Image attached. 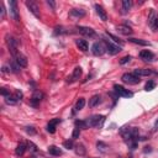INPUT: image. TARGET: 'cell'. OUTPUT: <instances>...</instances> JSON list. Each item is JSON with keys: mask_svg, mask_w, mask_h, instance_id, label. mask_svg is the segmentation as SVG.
<instances>
[{"mask_svg": "<svg viewBox=\"0 0 158 158\" xmlns=\"http://www.w3.org/2000/svg\"><path fill=\"white\" fill-rule=\"evenodd\" d=\"M26 132H27L28 135H31V136L36 135V130H35L34 126H27V127H26Z\"/></svg>", "mask_w": 158, "mask_h": 158, "instance_id": "74e56055", "label": "cell"}, {"mask_svg": "<svg viewBox=\"0 0 158 158\" xmlns=\"http://www.w3.org/2000/svg\"><path fill=\"white\" fill-rule=\"evenodd\" d=\"M134 74H136L137 77H149V76H155V74H157L155 70L152 69H147V68H137L135 69Z\"/></svg>", "mask_w": 158, "mask_h": 158, "instance_id": "ba28073f", "label": "cell"}, {"mask_svg": "<svg viewBox=\"0 0 158 158\" xmlns=\"http://www.w3.org/2000/svg\"><path fill=\"white\" fill-rule=\"evenodd\" d=\"M107 36H109V37H110V38H111V40H113V41H114V42H115V43H119V45H124V42H122V41H121V40H120V38H119V37H116V36H114L113 34H109V32H107Z\"/></svg>", "mask_w": 158, "mask_h": 158, "instance_id": "e575fe53", "label": "cell"}, {"mask_svg": "<svg viewBox=\"0 0 158 158\" xmlns=\"http://www.w3.org/2000/svg\"><path fill=\"white\" fill-rule=\"evenodd\" d=\"M3 72H4V73H7V72H10V70L7 69V68L5 67V65H4V67H3Z\"/></svg>", "mask_w": 158, "mask_h": 158, "instance_id": "f6af8a7d", "label": "cell"}, {"mask_svg": "<svg viewBox=\"0 0 158 158\" xmlns=\"http://www.w3.org/2000/svg\"><path fill=\"white\" fill-rule=\"evenodd\" d=\"M74 151H76V153H77L78 156H84L85 152H86V149H85V147H84V144L78 143L77 146H74Z\"/></svg>", "mask_w": 158, "mask_h": 158, "instance_id": "cb8c5ba5", "label": "cell"}, {"mask_svg": "<svg viewBox=\"0 0 158 158\" xmlns=\"http://www.w3.org/2000/svg\"><path fill=\"white\" fill-rule=\"evenodd\" d=\"M10 16L15 21H19L20 16H19V11H18V3L15 0H11L10 1Z\"/></svg>", "mask_w": 158, "mask_h": 158, "instance_id": "9c48e42d", "label": "cell"}, {"mask_svg": "<svg viewBox=\"0 0 158 158\" xmlns=\"http://www.w3.org/2000/svg\"><path fill=\"white\" fill-rule=\"evenodd\" d=\"M26 149H27V144H25L24 142H20L18 146H16V149H15L16 156H22Z\"/></svg>", "mask_w": 158, "mask_h": 158, "instance_id": "44dd1931", "label": "cell"}, {"mask_svg": "<svg viewBox=\"0 0 158 158\" xmlns=\"http://www.w3.org/2000/svg\"><path fill=\"white\" fill-rule=\"evenodd\" d=\"M121 80L124 83H126V84L135 85V84H138V83L141 82V79H140V77H137L134 73H125L121 77Z\"/></svg>", "mask_w": 158, "mask_h": 158, "instance_id": "7a4b0ae2", "label": "cell"}, {"mask_svg": "<svg viewBox=\"0 0 158 158\" xmlns=\"http://www.w3.org/2000/svg\"><path fill=\"white\" fill-rule=\"evenodd\" d=\"M79 135H80V128L79 127H76L73 130V134H72V138L76 140V138H79Z\"/></svg>", "mask_w": 158, "mask_h": 158, "instance_id": "d590c367", "label": "cell"}, {"mask_svg": "<svg viewBox=\"0 0 158 158\" xmlns=\"http://www.w3.org/2000/svg\"><path fill=\"white\" fill-rule=\"evenodd\" d=\"M82 73H83V70L80 67H76L73 70V74H72V77L68 78V83H73V82H77L79 78L82 77Z\"/></svg>", "mask_w": 158, "mask_h": 158, "instance_id": "9a60e30c", "label": "cell"}, {"mask_svg": "<svg viewBox=\"0 0 158 158\" xmlns=\"http://www.w3.org/2000/svg\"><path fill=\"white\" fill-rule=\"evenodd\" d=\"M91 158H95V157H91Z\"/></svg>", "mask_w": 158, "mask_h": 158, "instance_id": "c3c4849f", "label": "cell"}, {"mask_svg": "<svg viewBox=\"0 0 158 158\" xmlns=\"http://www.w3.org/2000/svg\"><path fill=\"white\" fill-rule=\"evenodd\" d=\"M0 10H1V18H5V7H4V4H0Z\"/></svg>", "mask_w": 158, "mask_h": 158, "instance_id": "b9f144b4", "label": "cell"}, {"mask_svg": "<svg viewBox=\"0 0 158 158\" xmlns=\"http://www.w3.org/2000/svg\"><path fill=\"white\" fill-rule=\"evenodd\" d=\"M117 31L120 32V34L125 35V36H130V35H132L131 27L126 26V25H120V26H117Z\"/></svg>", "mask_w": 158, "mask_h": 158, "instance_id": "d6986e66", "label": "cell"}, {"mask_svg": "<svg viewBox=\"0 0 158 158\" xmlns=\"http://www.w3.org/2000/svg\"><path fill=\"white\" fill-rule=\"evenodd\" d=\"M48 152H49V155H52V156H62V153H63L62 149L57 146H49Z\"/></svg>", "mask_w": 158, "mask_h": 158, "instance_id": "7402d4cb", "label": "cell"}, {"mask_svg": "<svg viewBox=\"0 0 158 158\" xmlns=\"http://www.w3.org/2000/svg\"><path fill=\"white\" fill-rule=\"evenodd\" d=\"M91 52H93L94 56H103L106 52V47L104 42H95L91 47Z\"/></svg>", "mask_w": 158, "mask_h": 158, "instance_id": "5b68a950", "label": "cell"}, {"mask_svg": "<svg viewBox=\"0 0 158 158\" xmlns=\"http://www.w3.org/2000/svg\"><path fill=\"white\" fill-rule=\"evenodd\" d=\"M25 4H26L27 9L30 10L32 14L36 16V18H40V9H38V6H37V4L35 1H32V0H27Z\"/></svg>", "mask_w": 158, "mask_h": 158, "instance_id": "30bf717a", "label": "cell"}, {"mask_svg": "<svg viewBox=\"0 0 158 158\" xmlns=\"http://www.w3.org/2000/svg\"><path fill=\"white\" fill-rule=\"evenodd\" d=\"M14 59L18 62V64L20 65V67H22V68H25V67H27V58L25 57L22 53H20V52H18L16 53V56L14 57Z\"/></svg>", "mask_w": 158, "mask_h": 158, "instance_id": "5bb4252c", "label": "cell"}, {"mask_svg": "<svg viewBox=\"0 0 158 158\" xmlns=\"http://www.w3.org/2000/svg\"><path fill=\"white\" fill-rule=\"evenodd\" d=\"M140 58L143 59L144 62H152L155 59V55L151 51H148V49H143V51L140 52Z\"/></svg>", "mask_w": 158, "mask_h": 158, "instance_id": "4fadbf2b", "label": "cell"}, {"mask_svg": "<svg viewBox=\"0 0 158 158\" xmlns=\"http://www.w3.org/2000/svg\"><path fill=\"white\" fill-rule=\"evenodd\" d=\"M47 4H48V5L51 6V7H52L53 10L56 9V3H55V1H52V0H47Z\"/></svg>", "mask_w": 158, "mask_h": 158, "instance_id": "ee69618b", "label": "cell"}, {"mask_svg": "<svg viewBox=\"0 0 158 158\" xmlns=\"http://www.w3.org/2000/svg\"><path fill=\"white\" fill-rule=\"evenodd\" d=\"M120 132H121V136L124 137V140L126 143L130 140L134 138V136H132V127H122L121 130H120Z\"/></svg>", "mask_w": 158, "mask_h": 158, "instance_id": "8fae6325", "label": "cell"}, {"mask_svg": "<svg viewBox=\"0 0 158 158\" xmlns=\"http://www.w3.org/2000/svg\"><path fill=\"white\" fill-rule=\"evenodd\" d=\"M157 128H158V120H157L156 124H155V130H157Z\"/></svg>", "mask_w": 158, "mask_h": 158, "instance_id": "bcb514c9", "label": "cell"}, {"mask_svg": "<svg viewBox=\"0 0 158 158\" xmlns=\"http://www.w3.org/2000/svg\"><path fill=\"white\" fill-rule=\"evenodd\" d=\"M78 32L82 34L83 36H86V37H94L95 36V31L90 27H85V26H78Z\"/></svg>", "mask_w": 158, "mask_h": 158, "instance_id": "7c38bea8", "label": "cell"}, {"mask_svg": "<svg viewBox=\"0 0 158 158\" xmlns=\"http://www.w3.org/2000/svg\"><path fill=\"white\" fill-rule=\"evenodd\" d=\"M114 90H115V93L117 94L119 97H122V98H131V97H134V93H132V91H130L128 89H125L124 86L119 85V84H115L114 85Z\"/></svg>", "mask_w": 158, "mask_h": 158, "instance_id": "277c9868", "label": "cell"}, {"mask_svg": "<svg viewBox=\"0 0 158 158\" xmlns=\"http://www.w3.org/2000/svg\"><path fill=\"white\" fill-rule=\"evenodd\" d=\"M157 22H158V15L156 14V11L152 9L148 15V25L151 26L152 30L157 31Z\"/></svg>", "mask_w": 158, "mask_h": 158, "instance_id": "52a82bcc", "label": "cell"}, {"mask_svg": "<svg viewBox=\"0 0 158 158\" xmlns=\"http://www.w3.org/2000/svg\"><path fill=\"white\" fill-rule=\"evenodd\" d=\"M64 28L63 27H56V31H55V35H58V34H64Z\"/></svg>", "mask_w": 158, "mask_h": 158, "instance_id": "60d3db41", "label": "cell"}, {"mask_svg": "<svg viewBox=\"0 0 158 158\" xmlns=\"http://www.w3.org/2000/svg\"><path fill=\"white\" fill-rule=\"evenodd\" d=\"M155 88H156V83L153 82V80H148L146 83V85H144V90H146V91H151Z\"/></svg>", "mask_w": 158, "mask_h": 158, "instance_id": "4dcf8cb0", "label": "cell"}, {"mask_svg": "<svg viewBox=\"0 0 158 158\" xmlns=\"http://www.w3.org/2000/svg\"><path fill=\"white\" fill-rule=\"evenodd\" d=\"M69 14L70 16H76V18H83V16H85V11L83 9H72Z\"/></svg>", "mask_w": 158, "mask_h": 158, "instance_id": "d4e9b609", "label": "cell"}, {"mask_svg": "<svg viewBox=\"0 0 158 158\" xmlns=\"http://www.w3.org/2000/svg\"><path fill=\"white\" fill-rule=\"evenodd\" d=\"M76 43H77V46H78V48L80 49V51H83V52H86L88 51V48H89V46H88V42H86L85 40H76Z\"/></svg>", "mask_w": 158, "mask_h": 158, "instance_id": "ffe728a7", "label": "cell"}, {"mask_svg": "<svg viewBox=\"0 0 158 158\" xmlns=\"http://www.w3.org/2000/svg\"><path fill=\"white\" fill-rule=\"evenodd\" d=\"M12 95H14V97H15V99H16V100H21V99L24 98V94H22V91H20V90H15V93L14 94H12Z\"/></svg>", "mask_w": 158, "mask_h": 158, "instance_id": "8d00e7d4", "label": "cell"}, {"mask_svg": "<svg viewBox=\"0 0 158 158\" xmlns=\"http://www.w3.org/2000/svg\"><path fill=\"white\" fill-rule=\"evenodd\" d=\"M131 61V57L130 56H126V57H124L120 59V64H126L127 62H130Z\"/></svg>", "mask_w": 158, "mask_h": 158, "instance_id": "ab89813d", "label": "cell"}, {"mask_svg": "<svg viewBox=\"0 0 158 158\" xmlns=\"http://www.w3.org/2000/svg\"><path fill=\"white\" fill-rule=\"evenodd\" d=\"M5 103L6 104H9V105H15L16 103H18V100L15 99L14 95H7V97H5Z\"/></svg>", "mask_w": 158, "mask_h": 158, "instance_id": "f546056e", "label": "cell"}, {"mask_svg": "<svg viewBox=\"0 0 158 158\" xmlns=\"http://www.w3.org/2000/svg\"><path fill=\"white\" fill-rule=\"evenodd\" d=\"M104 121H105V116H103V115H94L91 117L85 119V122L88 127H100L103 126Z\"/></svg>", "mask_w": 158, "mask_h": 158, "instance_id": "6da1fadb", "label": "cell"}, {"mask_svg": "<svg viewBox=\"0 0 158 158\" xmlns=\"http://www.w3.org/2000/svg\"><path fill=\"white\" fill-rule=\"evenodd\" d=\"M131 43H135V45H140V46H149V43L147 41H143V40H140V38H134V37H130L128 38Z\"/></svg>", "mask_w": 158, "mask_h": 158, "instance_id": "484cf974", "label": "cell"}, {"mask_svg": "<svg viewBox=\"0 0 158 158\" xmlns=\"http://www.w3.org/2000/svg\"><path fill=\"white\" fill-rule=\"evenodd\" d=\"M97 146H98V148H100V151L106 152V149H105V148H107V146H106L105 143H103V142H98V143H97Z\"/></svg>", "mask_w": 158, "mask_h": 158, "instance_id": "f35d334b", "label": "cell"}, {"mask_svg": "<svg viewBox=\"0 0 158 158\" xmlns=\"http://www.w3.org/2000/svg\"><path fill=\"white\" fill-rule=\"evenodd\" d=\"M104 42V45H105V47H106V51L110 53V55H113V56H115V55H117V53L121 51V47L120 46H117V45H114V43H111L110 41H107V40H104L103 41Z\"/></svg>", "mask_w": 158, "mask_h": 158, "instance_id": "8992f818", "label": "cell"}, {"mask_svg": "<svg viewBox=\"0 0 158 158\" xmlns=\"http://www.w3.org/2000/svg\"><path fill=\"white\" fill-rule=\"evenodd\" d=\"M132 6L131 0H122V14H127Z\"/></svg>", "mask_w": 158, "mask_h": 158, "instance_id": "603a6c76", "label": "cell"}, {"mask_svg": "<svg viewBox=\"0 0 158 158\" xmlns=\"http://www.w3.org/2000/svg\"><path fill=\"white\" fill-rule=\"evenodd\" d=\"M30 158H35V157H30Z\"/></svg>", "mask_w": 158, "mask_h": 158, "instance_id": "7dc6e473", "label": "cell"}, {"mask_svg": "<svg viewBox=\"0 0 158 158\" xmlns=\"http://www.w3.org/2000/svg\"><path fill=\"white\" fill-rule=\"evenodd\" d=\"M84 105H85V99L84 98H79L77 104H76V106H74V109H76V111H79V110H82L83 107H84Z\"/></svg>", "mask_w": 158, "mask_h": 158, "instance_id": "83f0119b", "label": "cell"}, {"mask_svg": "<svg viewBox=\"0 0 158 158\" xmlns=\"http://www.w3.org/2000/svg\"><path fill=\"white\" fill-rule=\"evenodd\" d=\"M1 95L5 98V97H7V95H10V91H7L5 88H1Z\"/></svg>", "mask_w": 158, "mask_h": 158, "instance_id": "7bdbcfd3", "label": "cell"}, {"mask_svg": "<svg viewBox=\"0 0 158 158\" xmlns=\"http://www.w3.org/2000/svg\"><path fill=\"white\" fill-rule=\"evenodd\" d=\"M95 10H97V14H98L99 18H100L103 21H106V20H107V14H106V11L104 10V7L101 5H99V4H95Z\"/></svg>", "mask_w": 158, "mask_h": 158, "instance_id": "2e32d148", "label": "cell"}, {"mask_svg": "<svg viewBox=\"0 0 158 158\" xmlns=\"http://www.w3.org/2000/svg\"><path fill=\"white\" fill-rule=\"evenodd\" d=\"M6 43H7V47H9V51L11 53L12 57L16 56V53H18V41H16V38H14L12 36H6Z\"/></svg>", "mask_w": 158, "mask_h": 158, "instance_id": "3957f363", "label": "cell"}, {"mask_svg": "<svg viewBox=\"0 0 158 158\" xmlns=\"http://www.w3.org/2000/svg\"><path fill=\"white\" fill-rule=\"evenodd\" d=\"M76 126L79 127V128H88L85 120H84V121H82V120H76Z\"/></svg>", "mask_w": 158, "mask_h": 158, "instance_id": "836d02e7", "label": "cell"}, {"mask_svg": "<svg viewBox=\"0 0 158 158\" xmlns=\"http://www.w3.org/2000/svg\"><path fill=\"white\" fill-rule=\"evenodd\" d=\"M20 68H21V67H20V65L18 64V62H16L15 59L10 62V69H11V72L19 73V72H20Z\"/></svg>", "mask_w": 158, "mask_h": 158, "instance_id": "f1b7e54d", "label": "cell"}, {"mask_svg": "<svg viewBox=\"0 0 158 158\" xmlns=\"http://www.w3.org/2000/svg\"><path fill=\"white\" fill-rule=\"evenodd\" d=\"M42 99H43V93H41L40 90H36L34 93V95H32V98H31V104L34 106H36L37 104L42 100Z\"/></svg>", "mask_w": 158, "mask_h": 158, "instance_id": "e0dca14e", "label": "cell"}, {"mask_svg": "<svg viewBox=\"0 0 158 158\" xmlns=\"http://www.w3.org/2000/svg\"><path fill=\"white\" fill-rule=\"evenodd\" d=\"M100 95H94L91 99H89V106L90 107H94V106H97L99 103H100Z\"/></svg>", "mask_w": 158, "mask_h": 158, "instance_id": "4316f807", "label": "cell"}, {"mask_svg": "<svg viewBox=\"0 0 158 158\" xmlns=\"http://www.w3.org/2000/svg\"><path fill=\"white\" fill-rule=\"evenodd\" d=\"M61 121H62L61 119H53V120H51V121L48 122V125H47V131L49 132V134H55L57 124H59Z\"/></svg>", "mask_w": 158, "mask_h": 158, "instance_id": "ac0fdd59", "label": "cell"}, {"mask_svg": "<svg viewBox=\"0 0 158 158\" xmlns=\"http://www.w3.org/2000/svg\"><path fill=\"white\" fill-rule=\"evenodd\" d=\"M63 147L67 148V149H72L74 147V143H73V140H67L63 142Z\"/></svg>", "mask_w": 158, "mask_h": 158, "instance_id": "d6a6232c", "label": "cell"}, {"mask_svg": "<svg viewBox=\"0 0 158 158\" xmlns=\"http://www.w3.org/2000/svg\"><path fill=\"white\" fill-rule=\"evenodd\" d=\"M27 149H30V152H32V153H36L37 152V146L36 144L32 142V141H27Z\"/></svg>", "mask_w": 158, "mask_h": 158, "instance_id": "1f68e13d", "label": "cell"}]
</instances>
